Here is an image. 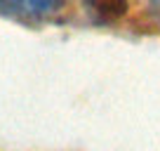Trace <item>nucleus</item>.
Listing matches in <instances>:
<instances>
[{
    "instance_id": "f257e3e1",
    "label": "nucleus",
    "mask_w": 160,
    "mask_h": 151,
    "mask_svg": "<svg viewBox=\"0 0 160 151\" xmlns=\"http://www.w3.org/2000/svg\"><path fill=\"white\" fill-rule=\"evenodd\" d=\"M90 14L99 17V19H118L125 12V3L122 0H85Z\"/></svg>"
},
{
    "instance_id": "f03ea898",
    "label": "nucleus",
    "mask_w": 160,
    "mask_h": 151,
    "mask_svg": "<svg viewBox=\"0 0 160 151\" xmlns=\"http://www.w3.org/2000/svg\"><path fill=\"white\" fill-rule=\"evenodd\" d=\"M19 3L31 14H45V12H52L54 7L61 5V0H19Z\"/></svg>"
}]
</instances>
